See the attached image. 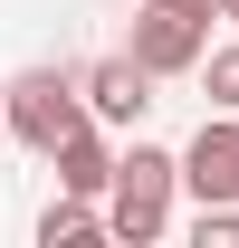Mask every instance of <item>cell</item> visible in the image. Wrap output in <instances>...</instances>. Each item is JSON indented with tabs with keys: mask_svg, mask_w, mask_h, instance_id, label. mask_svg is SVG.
I'll return each instance as SVG.
<instances>
[{
	"mask_svg": "<svg viewBox=\"0 0 239 248\" xmlns=\"http://www.w3.org/2000/svg\"><path fill=\"white\" fill-rule=\"evenodd\" d=\"M191 248H239V201H201V219H191Z\"/></svg>",
	"mask_w": 239,
	"mask_h": 248,
	"instance_id": "9",
	"label": "cell"
},
{
	"mask_svg": "<svg viewBox=\"0 0 239 248\" xmlns=\"http://www.w3.org/2000/svg\"><path fill=\"white\" fill-rule=\"evenodd\" d=\"M172 191H182V162L163 153V143H134V153H115V182H105V239L153 248L163 229H172Z\"/></svg>",
	"mask_w": 239,
	"mask_h": 248,
	"instance_id": "1",
	"label": "cell"
},
{
	"mask_svg": "<svg viewBox=\"0 0 239 248\" xmlns=\"http://www.w3.org/2000/svg\"><path fill=\"white\" fill-rule=\"evenodd\" d=\"M220 19H230V29H239V0H220Z\"/></svg>",
	"mask_w": 239,
	"mask_h": 248,
	"instance_id": "11",
	"label": "cell"
},
{
	"mask_svg": "<svg viewBox=\"0 0 239 248\" xmlns=\"http://www.w3.org/2000/svg\"><path fill=\"white\" fill-rule=\"evenodd\" d=\"M191 77L210 86V105H220V115H239V38H230V48H201V67H191Z\"/></svg>",
	"mask_w": 239,
	"mask_h": 248,
	"instance_id": "8",
	"label": "cell"
},
{
	"mask_svg": "<svg viewBox=\"0 0 239 248\" xmlns=\"http://www.w3.org/2000/svg\"><path fill=\"white\" fill-rule=\"evenodd\" d=\"M77 239H105V210L77 201V191H58V201L38 210V248H77Z\"/></svg>",
	"mask_w": 239,
	"mask_h": 248,
	"instance_id": "7",
	"label": "cell"
},
{
	"mask_svg": "<svg viewBox=\"0 0 239 248\" xmlns=\"http://www.w3.org/2000/svg\"><path fill=\"white\" fill-rule=\"evenodd\" d=\"M0 143H10V124H0Z\"/></svg>",
	"mask_w": 239,
	"mask_h": 248,
	"instance_id": "12",
	"label": "cell"
},
{
	"mask_svg": "<svg viewBox=\"0 0 239 248\" xmlns=\"http://www.w3.org/2000/svg\"><path fill=\"white\" fill-rule=\"evenodd\" d=\"M210 48V19L201 10H172V0H144V19H134V38H124V58L153 67V77H191Z\"/></svg>",
	"mask_w": 239,
	"mask_h": 248,
	"instance_id": "3",
	"label": "cell"
},
{
	"mask_svg": "<svg viewBox=\"0 0 239 248\" xmlns=\"http://www.w3.org/2000/svg\"><path fill=\"white\" fill-rule=\"evenodd\" d=\"M77 86H86V115H96V124H144V115H153V67H134L124 48L96 58Z\"/></svg>",
	"mask_w": 239,
	"mask_h": 248,
	"instance_id": "5",
	"label": "cell"
},
{
	"mask_svg": "<svg viewBox=\"0 0 239 248\" xmlns=\"http://www.w3.org/2000/svg\"><path fill=\"white\" fill-rule=\"evenodd\" d=\"M0 124H10V143H29V153L48 162L67 134L96 124V115H86V86H77L67 67H29V77H10V86H0Z\"/></svg>",
	"mask_w": 239,
	"mask_h": 248,
	"instance_id": "2",
	"label": "cell"
},
{
	"mask_svg": "<svg viewBox=\"0 0 239 248\" xmlns=\"http://www.w3.org/2000/svg\"><path fill=\"white\" fill-rule=\"evenodd\" d=\"M172 162H182V191L191 201H239V115H210Z\"/></svg>",
	"mask_w": 239,
	"mask_h": 248,
	"instance_id": "4",
	"label": "cell"
},
{
	"mask_svg": "<svg viewBox=\"0 0 239 248\" xmlns=\"http://www.w3.org/2000/svg\"><path fill=\"white\" fill-rule=\"evenodd\" d=\"M172 10H201V19H220V0H172Z\"/></svg>",
	"mask_w": 239,
	"mask_h": 248,
	"instance_id": "10",
	"label": "cell"
},
{
	"mask_svg": "<svg viewBox=\"0 0 239 248\" xmlns=\"http://www.w3.org/2000/svg\"><path fill=\"white\" fill-rule=\"evenodd\" d=\"M48 162H58V191H77V201H105V182H115V153H105V134H96V124H77Z\"/></svg>",
	"mask_w": 239,
	"mask_h": 248,
	"instance_id": "6",
	"label": "cell"
}]
</instances>
